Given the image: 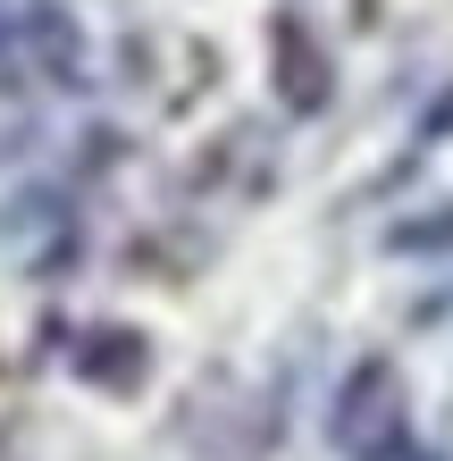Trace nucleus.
<instances>
[{"label":"nucleus","mask_w":453,"mask_h":461,"mask_svg":"<svg viewBox=\"0 0 453 461\" xmlns=\"http://www.w3.org/2000/svg\"><path fill=\"white\" fill-rule=\"evenodd\" d=\"M386 243H394V252H429V243H453V202H445V219H429V227H394Z\"/></svg>","instance_id":"nucleus-2"},{"label":"nucleus","mask_w":453,"mask_h":461,"mask_svg":"<svg viewBox=\"0 0 453 461\" xmlns=\"http://www.w3.org/2000/svg\"><path fill=\"white\" fill-rule=\"evenodd\" d=\"M336 445L353 461H403L412 453V420H403V386H394L386 361H361L336 394Z\"/></svg>","instance_id":"nucleus-1"}]
</instances>
